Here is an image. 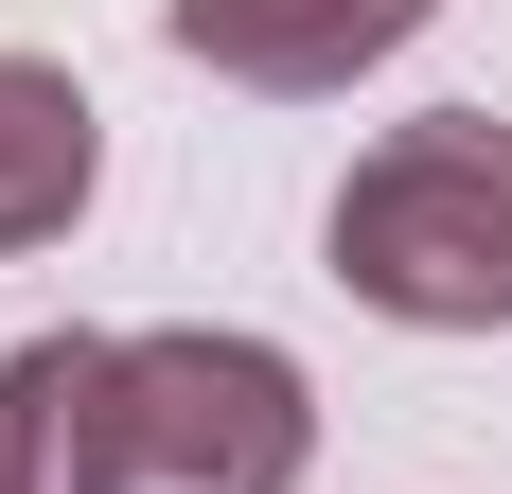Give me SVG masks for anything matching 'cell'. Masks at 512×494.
<instances>
[{
    "mask_svg": "<svg viewBox=\"0 0 512 494\" xmlns=\"http://www.w3.org/2000/svg\"><path fill=\"white\" fill-rule=\"evenodd\" d=\"M318 265L407 336H512V124L495 106L389 124L318 212Z\"/></svg>",
    "mask_w": 512,
    "mask_h": 494,
    "instance_id": "6da1fadb",
    "label": "cell"
},
{
    "mask_svg": "<svg viewBox=\"0 0 512 494\" xmlns=\"http://www.w3.org/2000/svg\"><path fill=\"white\" fill-rule=\"evenodd\" d=\"M318 389L248 318H159L106 353V494H301Z\"/></svg>",
    "mask_w": 512,
    "mask_h": 494,
    "instance_id": "7a4b0ae2",
    "label": "cell"
},
{
    "mask_svg": "<svg viewBox=\"0 0 512 494\" xmlns=\"http://www.w3.org/2000/svg\"><path fill=\"white\" fill-rule=\"evenodd\" d=\"M424 18L442 0H159V36L195 53L212 89H265V106H318V89H354V71H389Z\"/></svg>",
    "mask_w": 512,
    "mask_h": 494,
    "instance_id": "3957f363",
    "label": "cell"
},
{
    "mask_svg": "<svg viewBox=\"0 0 512 494\" xmlns=\"http://www.w3.org/2000/svg\"><path fill=\"white\" fill-rule=\"evenodd\" d=\"M89 195H106V124H89V89H71L53 53H0V265H18V247H53Z\"/></svg>",
    "mask_w": 512,
    "mask_h": 494,
    "instance_id": "277c9868",
    "label": "cell"
},
{
    "mask_svg": "<svg viewBox=\"0 0 512 494\" xmlns=\"http://www.w3.org/2000/svg\"><path fill=\"white\" fill-rule=\"evenodd\" d=\"M106 353L124 336H18L0 353V494H106Z\"/></svg>",
    "mask_w": 512,
    "mask_h": 494,
    "instance_id": "5b68a950",
    "label": "cell"
}]
</instances>
